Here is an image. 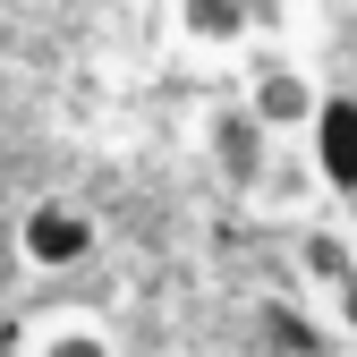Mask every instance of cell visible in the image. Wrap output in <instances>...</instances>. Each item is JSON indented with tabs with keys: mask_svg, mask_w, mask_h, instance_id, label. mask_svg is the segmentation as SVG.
<instances>
[{
	"mask_svg": "<svg viewBox=\"0 0 357 357\" xmlns=\"http://www.w3.org/2000/svg\"><path fill=\"white\" fill-rule=\"evenodd\" d=\"M17 255L34 264V273H77V264L94 255V213L68 204V196L26 204V221H17Z\"/></svg>",
	"mask_w": 357,
	"mask_h": 357,
	"instance_id": "cell-2",
	"label": "cell"
},
{
	"mask_svg": "<svg viewBox=\"0 0 357 357\" xmlns=\"http://www.w3.org/2000/svg\"><path fill=\"white\" fill-rule=\"evenodd\" d=\"M178 34H188L196 52H238L247 17H238V0H178Z\"/></svg>",
	"mask_w": 357,
	"mask_h": 357,
	"instance_id": "cell-6",
	"label": "cell"
},
{
	"mask_svg": "<svg viewBox=\"0 0 357 357\" xmlns=\"http://www.w3.org/2000/svg\"><path fill=\"white\" fill-rule=\"evenodd\" d=\"M315 102H324V85L306 77L289 52H255V68H247V94H238V111L264 128L273 145H289V137H306V119H315Z\"/></svg>",
	"mask_w": 357,
	"mask_h": 357,
	"instance_id": "cell-1",
	"label": "cell"
},
{
	"mask_svg": "<svg viewBox=\"0 0 357 357\" xmlns=\"http://www.w3.org/2000/svg\"><path fill=\"white\" fill-rule=\"evenodd\" d=\"M332 315H340V332H349V340H357V273H349V281H340V289H332Z\"/></svg>",
	"mask_w": 357,
	"mask_h": 357,
	"instance_id": "cell-11",
	"label": "cell"
},
{
	"mask_svg": "<svg viewBox=\"0 0 357 357\" xmlns=\"http://www.w3.org/2000/svg\"><path fill=\"white\" fill-rule=\"evenodd\" d=\"M332 221H340V230H349V238H357V188H349V196H340V213H332Z\"/></svg>",
	"mask_w": 357,
	"mask_h": 357,
	"instance_id": "cell-12",
	"label": "cell"
},
{
	"mask_svg": "<svg viewBox=\"0 0 357 357\" xmlns=\"http://www.w3.org/2000/svg\"><path fill=\"white\" fill-rule=\"evenodd\" d=\"M34 357H119V349H111V332H102L94 315H60L52 332H43Z\"/></svg>",
	"mask_w": 357,
	"mask_h": 357,
	"instance_id": "cell-9",
	"label": "cell"
},
{
	"mask_svg": "<svg viewBox=\"0 0 357 357\" xmlns=\"http://www.w3.org/2000/svg\"><path fill=\"white\" fill-rule=\"evenodd\" d=\"M273 153H281V145L264 137V128H255L238 102H213V111H204V162H213L221 188L255 196V178H264V162H273Z\"/></svg>",
	"mask_w": 357,
	"mask_h": 357,
	"instance_id": "cell-3",
	"label": "cell"
},
{
	"mask_svg": "<svg viewBox=\"0 0 357 357\" xmlns=\"http://www.w3.org/2000/svg\"><path fill=\"white\" fill-rule=\"evenodd\" d=\"M264 332H273L289 357H324V349H332V332H324L315 315H298L289 298H273V306H264Z\"/></svg>",
	"mask_w": 357,
	"mask_h": 357,
	"instance_id": "cell-8",
	"label": "cell"
},
{
	"mask_svg": "<svg viewBox=\"0 0 357 357\" xmlns=\"http://www.w3.org/2000/svg\"><path fill=\"white\" fill-rule=\"evenodd\" d=\"M17 349H26V332H17V324H0V357H17Z\"/></svg>",
	"mask_w": 357,
	"mask_h": 357,
	"instance_id": "cell-13",
	"label": "cell"
},
{
	"mask_svg": "<svg viewBox=\"0 0 357 357\" xmlns=\"http://www.w3.org/2000/svg\"><path fill=\"white\" fill-rule=\"evenodd\" d=\"M238 17H247V34H281L289 0H238Z\"/></svg>",
	"mask_w": 357,
	"mask_h": 357,
	"instance_id": "cell-10",
	"label": "cell"
},
{
	"mask_svg": "<svg viewBox=\"0 0 357 357\" xmlns=\"http://www.w3.org/2000/svg\"><path fill=\"white\" fill-rule=\"evenodd\" d=\"M306 196H315V170H306V153H273L264 162V178H255V204H273V213H298Z\"/></svg>",
	"mask_w": 357,
	"mask_h": 357,
	"instance_id": "cell-7",
	"label": "cell"
},
{
	"mask_svg": "<svg viewBox=\"0 0 357 357\" xmlns=\"http://www.w3.org/2000/svg\"><path fill=\"white\" fill-rule=\"evenodd\" d=\"M306 170L332 196L357 188V94H324L315 102V119H306Z\"/></svg>",
	"mask_w": 357,
	"mask_h": 357,
	"instance_id": "cell-4",
	"label": "cell"
},
{
	"mask_svg": "<svg viewBox=\"0 0 357 357\" xmlns=\"http://www.w3.org/2000/svg\"><path fill=\"white\" fill-rule=\"evenodd\" d=\"M298 273H306V281H315V289L332 298V289L357 273V238L340 230V221H306V230H298Z\"/></svg>",
	"mask_w": 357,
	"mask_h": 357,
	"instance_id": "cell-5",
	"label": "cell"
}]
</instances>
